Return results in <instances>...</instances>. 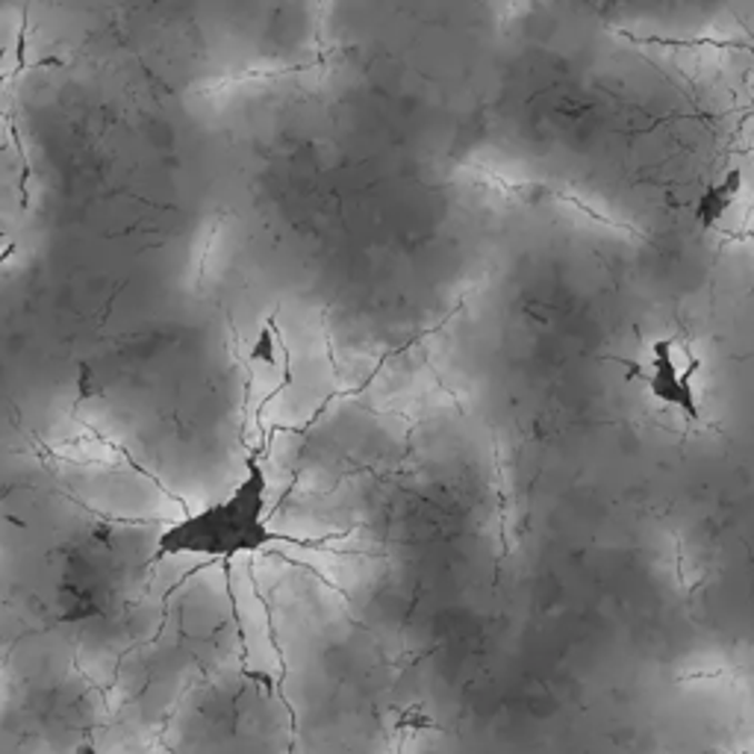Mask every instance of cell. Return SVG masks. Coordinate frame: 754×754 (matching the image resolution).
<instances>
[{"label": "cell", "mask_w": 754, "mask_h": 754, "mask_svg": "<svg viewBox=\"0 0 754 754\" xmlns=\"http://www.w3.org/2000/svg\"><path fill=\"white\" fill-rule=\"evenodd\" d=\"M269 525V475L257 457H248V475L234 493L175 522L157 539V557H207L236 560L239 554H257L277 543Z\"/></svg>", "instance_id": "6da1fadb"}, {"label": "cell", "mask_w": 754, "mask_h": 754, "mask_svg": "<svg viewBox=\"0 0 754 754\" xmlns=\"http://www.w3.org/2000/svg\"><path fill=\"white\" fill-rule=\"evenodd\" d=\"M698 363H693L687 371L678 369V360H675V345L669 339H663V343H654V360H652V371H648V389L657 401L672 404V407H678L684 416L689 419H698V401L696 393H693V384H689V377L696 371Z\"/></svg>", "instance_id": "7a4b0ae2"}, {"label": "cell", "mask_w": 754, "mask_h": 754, "mask_svg": "<svg viewBox=\"0 0 754 754\" xmlns=\"http://www.w3.org/2000/svg\"><path fill=\"white\" fill-rule=\"evenodd\" d=\"M740 189H743V171L734 168V171H728V175L722 177L720 183L711 186V189L698 198V207H696L698 225L702 227L716 225V221H720V218L731 210V204L737 201Z\"/></svg>", "instance_id": "3957f363"}, {"label": "cell", "mask_w": 754, "mask_h": 754, "mask_svg": "<svg viewBox=\"0 0 754 754\" xmlns=\"http://www.w3.org/2000/svg\"><path fill=\"white\" fill-rule=\"evenodd\" d=\"M254 357H257V360H271V357H275V343H271L269 330H262L260 343L254 345Z\"/></svg>", "instance_id": "277c9868"}, {"label": "cell", "mask_w": 754, "mask_h": 754, "mask_svg": "<svg viewBox=\"0 0 754 754\" xmlns=\"http://www.w3.org/2000/svg\"><path fill=\"white\" fill-rule=\"evenodd\" d=\"M245 675H248L251 681H257V684H262L269 696L275 693V681H271V675H262V672H245Z\"/></svg>", "instance_id": "5b68a950"}, {"label": "cell", "mask_w": 754, "mask_h": 754, "mask_svg": "<svg viewBox=\"0 0 754 754\" xmlns=\"http://www.w3.org/2000/svg\"><path fill=\"white\" fill-rule=\"evenodd\" d=\"M75 754H95V746L92 743H80V746L75 748Z\"/></svg>", "instance_id": "8992f818"}, {"label": "cell", "mask_w": 754, "mask_h": 754, "mask_svg": "<svg viewBox=\"0 0 754 754\" xmlns=\"http://www.w3.org/2000/svg\"><path fill=\"white\" fill-rule=\"evenodd\" d=\"M9 254H12V248H7V251H0V266H3V262H7Z\"/></svg>", "instance_id": "52a82bcc"}, {"label": "cell", "mask_w": 754, "mask_h": 754, "mask_svg": "<svg viewBox=\"0 0 754 754\" xmlns=\"http://www.w3.org/2000/svg\"><path fill=\"white\" fill-rule=\"evenodd\" d=\"M3 57H7V48H0V62H3Z\"/></svg>", "instance_id": "ba28073f"}]
</instances>
